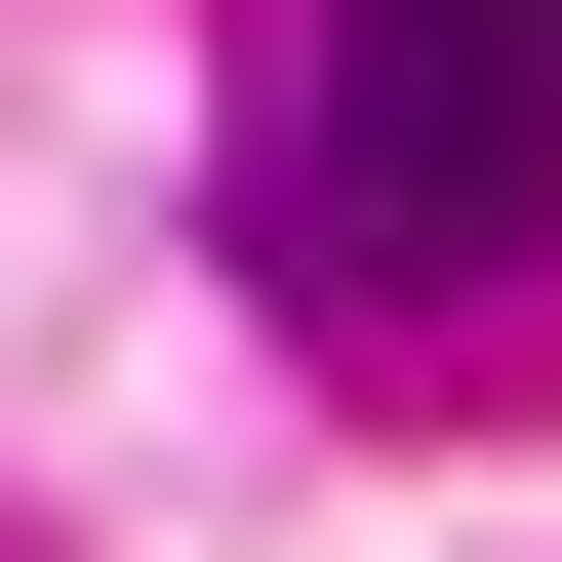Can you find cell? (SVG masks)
Wrapping results in <instances>:
<instances>
[{
    "instance_id": "6da1fadb",
    "label": "cell",
    "mask_w": 562,
    "mask_h": 562,
    "mask_svg": "<svg viewBox=\"0 0 562 562\" xmlns=\"http://www.w3.org/2000/svg\"><path fill=\"white\" fill-rule=\"evenodd\" d=\"M562 241V0H322L281 41V281L322 322H442Z\"/></svg>"
}]
</instances>
